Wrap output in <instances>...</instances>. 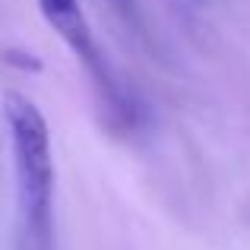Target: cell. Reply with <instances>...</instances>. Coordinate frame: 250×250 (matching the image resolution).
I'll list each match as a JSON object with an SVG mask.
<instances>
[{
	"mask_svg": "<svg viewBox=\"0 0 250 250\" xmlns=\"http://www.w3.org/2000/svg\"><path fill=\"white\" fill-rule=\"evenodd\" d=\"M38 10H42L44 22L57 32V38L73 51V57L85 67V73L92 76L98 98H102L104 111H108V124L114 130H136V124L143 117V108L136 102L133 89L124 83V76L102 54L80 0H38Z\"/></svg>",
	"mask_w": 250,
	"mask_h": 250,
	"instance_id": "obj_2",
	"label": "cell"
},
{
	"mask_svg": "<svg viewBox=\"0 0 250 250\" xmlns=\"http://www.w3.org/2000/svg\"><path fill=\"white\" fill-rule=\"evenodd\" d=\"M16 190V250H54V149L44 114L10 92L3 104Z\"/></svg>",
	"mask_w": 250,
	"mask_h": 250,
	"instance_id": "obj_1",
	"label": "cell"
}]
</instances>
